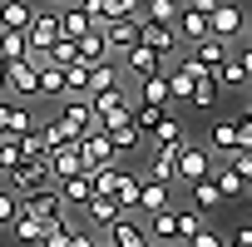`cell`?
I'll use <instances>...</instances> for the list:
<instances>
[{
	"label": "cell",
	"mask_w": 252,
	"mask_h": 247,
	"mask_svg": "<svg viewBox=\"0 0 252 247\" xmlns=\"http://www.w3.org/2000/svg\"><path fill=\"white\" fill-rule=\"evenodd\" d=\"M183 139H188V134H183V119L168 109V114L158 119V129H154V144H183Z\"/></svg>",
	"instance_id": "cell-37"
},
{
	"label": "cell",
	"mask_w": 252,
	"mask_h": 247,
	"mask_svg": "<svg viewBox=\"0 0 252 247\" xmlns=\"http://www.w3.org/2000/svg\"><path fill=\"white\" fill-rule=\"evenodd\" d=\"M237 149H252V109L237 119Z\"/></svg>",
	"instance_id": "cell-47"
},
{
	"label": "cell",
	"mask_w": 252,
	"mask_h": 247,
	"mask_svg": "<svg viewBox=\"0 0 252 247\" xmlns=\"http://www.w3.org/2000/svg\"><path fill=\"white\" fill-rule=\"evenodd\" d=\"M208 173H213V149H203V144H193V139H188V144L178 149L173 183H183V188H188V183H198V178H208Z\"/></svg>",
	"instance_id": "cell-4"
},
{
	"label": "cell",
	"mask_w": 252,
	"mask_h": 247,
	"mask_svg": "<svg viewBox=\"0 0 252 247\" xmlns=\"http://www.w3.org/2000/svg\"><path fill=\"white\" fill-rule=\"evenodd\" d=\"M198 222H203V213H193V208H173V242H188V237L198 232Z\"/></svg>",
	"instance_id": "cell-39"
},
{
	"label": "cell",
	"mask_w": 252,
	"mask_h": 247,
	"mask_svg": "<svg viewBox=\"0 0 252 247\" xmlns=\"http://www.w3.org/2000/svg\"><path fill=\"white\" fill-rule=\"evenodd\" d=\"M74 50H79V64H99V60H109V45H104V30H84L79 40H74Z\"/></svg>",
	"instance_id": "cell-24"
},
{
	"label": "cell",
	"mask_w": 252,
	"mask_h": 247,
	"mask_svg": "<svg viewBox=\"0 0 252 247\" xmlns=\"http://www.w3.org/2000/svg\"><path fill=\"white\" fill-rule=\"evenodd\" d=\"M173 35H178V45H198V40H208V10L183 5L178 20H173Z\"/></svg>",
	"instance_id": "cell-11"
},
{
	"label": "cell",
	"mask_w": 252,
	"mask_h": 247,
	"mask_svg": "<svg viewBox=\"0 0 252 247\" xmlns=\"http://www.w3.org/2000/svg\"><path fill=\"white\" fill-rule=\"evenodd\" d=\"M55 188H60L64 208H84V203L94 198V178H89V168H79V173H69V178H55Z\"/></svg>",
	"instance_id": "cell-14"
},
{
	"label": "cell",
	"mask_w": 252,
	"mask_h": 247,
	"mask_svg": "<svg viewBox=\"0 0 252 247\" xmlns=\"http://www.w3.org/2000/svg\"><path fill=\"white\" fill-rule=\"evenodd\" d=\"M79 158H84V168H104V163H114V144H109V134H104V129L79 134Z\"/></svg>",
	"instance_id": "cell-12"
},
{
	"label": "cell",
	"mask_w": 252,
	"mask_h": 247,
	"mask_svg": "<svg viewBox=\"0 0 252 247\" xmlns=\"http://www.w3.org/2000/svg\"><path fill=\"white\" fill-rule=\"evenodd\" d=\"M213 74H218V84H222V89H242V84H252V74H247L242 55H227V60H222Z\"/></svg>",
	"instance_id": "cell-25"
},
{
	"label": "cell",
	"mask_w": 252,
	"mask_h": 247,
	"mask_svg": "<svg viewBox=\"0 0 252 247\" xmlns=\"http://www.w3.org/2000/svg\"><path fill=\"white\" fill-rule=\"evenodd\" d=\"M208 149L222 154V158L237 154V119H218V124H213V129H208Z\"/></svg>",
	"instance_id": "cell-22"
},
{
	"label": "cell",
	"mask_w": 252,
	"mask_h": 247,
	"mask_svg": "<svg viewBox=\"0 0 252 247\" xmlns=\"http://www.w3.org/2000/svg\"><path fill=\"white\" fill-rule=\"evenodd\" d=\"M114 84H124V69H119V60H99V64H89L84 94H104V89H114Z\"/></svg>",
	"instance_id": "cell-18"
},
{
	"label": "cell",
	"mask_w": 252,
	"mask_h": 247,
	"mask_svg": "<svg viewBox=\"0 0 252 247\" xmlns=\"http://www.w3.org/2000/svg\"><path fill=\"white\" fill-rule=\"evenodd\" d=\"M30 15H35L30 0H0V25H5V30H25Z\"/></svg>",
	"instance_id": "cell-27"
},
{
	"label": "cell",
	"mask_w": 252,
	"mask_h": 247,
	"mask_svg": "<svg viewBox=\"0 0 252 247\" xmlns=\"http://www.w3.org/2000/svg\"><path fill=\"white\" fill-rule=\"evenodd\" d=\"M84 213H89V222H94V227H99V232H104V227H109V222H114V217H119V213H124V208H119V203H114V198H109V193H94V198H89V203H84Z\"/></svg>",
	"instance_id": "cell-26"
},
{
	"label": "cell",
	"mask_w": 252,
	"mask_h": 247,
	"mask_svg": "<svg viewBox=\"0 0 252 247\" xmlns=\"http://www.w3.org/2000/svg\"><path fill=\"white\" fill-rule=\"evenodd\" d=\"M237 55H242V64H247V74H252V40H247V45H242Z\"/></svg>",
	"instance_id": "cell-49"
},
{
	"label": "cell",
	"mask_w": 252,
	"mask_h": 247,
	"mask_svg": "<svg viewBox=\"0 0 252 247\" xmlns=\"http://www.w3.org/2000/svg\"><path fill=\"white\" fill-rule=\"evenodd\" d=\"M227 163H232L242 178H252V149H237V154H227Z\"/></svg>",
	"instance_id": "cell-46"
},
{
	"label": "cell",
	"mask_w": 252,
	"mask_h": 247,
	"mask_svg": "<svg viewBox=\"0 0 252 247\" xmlns=\"http://www.w3.org/2000/svg\"><path fill=\"white\" fill-rule=\"evenodd\" d=\"M144 247H163V242H144Z\"/></svg>",
	"instance_id": "cell-52"
},
{
	"label": "cell",
	"mask_w": 252,
	"mask_h": 247,
	"mask_svg": "<svg viewBox=\"0 0 252 247\" xmlns=\"http://www.w3.org/2000/svg\"><path fill=\"white\" fill-rule=\"evenodd\" d=\"M10 237H15L20 247H40V242H45V222H35V217L20 213V217L10 222Z\"/></svg>",
	"instance_id": "cell-33"
},
{
	"label": "cell",
	"mask_w": 252,
	"mask_h": 247,
	"mask_svg": "<svg viewBox=\"0 0 252 247\" xmlns=\"http://www.w3.org/2000/svg\"><path fill=\"white\" fill-rule=\"evenodd\" d=\"M213 183H218V193H222V198H227V203H237V198H242V193H247V178H242V173H237V168H232V163H222V168H218V173H213Z\"/></svg>",
	"instance_id": "cell-29"
},
{
	"label": "cell",
	"mask_w": 252,
	"mask_h": 247,
	"mask_svg": "<svg viewBox=\"0 0 252 247\" xmlns=\"http://www.w3.org/2000/svg\"><path fill=\"white\" fill-rule=\"evenodd\" d=\"M247 10L242 5H232V0H218V5L208 10V35H218V40H227V45H237L242 35H247Z\"/></svg>",
	"instance_id": "cell-1"
},
{
	"label": "cell",
	"mask_w": 252,
	"mask_h": 247,
	"mask_svg": "<svg viewBox=\"0 0 252 247\" xmlns=\"http://www.w3.org/2000/svg\"><path fill=\"white\" fill-rule=\"evenodd\" d=\"M163 114H168L163 104H144V99H134V129H139L144 139H154V129H158Z\"/></svg>",
	"instance_id": "cell-32"
},
{
	"label": "cell",
	"mask_w": 252,
	"mask_h": 247,
	"mask_svg": "<svg viewBox=\"0 0 252 247\" xmlns=\"http://www.w3.org/2000/svg\"><path fill=\"white\" fill-rule=\"evenodd\" d=\"M5 94L10 99H40V64L30 55L5 64Z\"/></svg>",
	"instance_id": "cell-3"
},
{
	"label": "cell",
	"mask_w": 252,
	"mask_h": 247,
	"mask_svg": "<svg viewBox=\"0 0 252 247\" xmlns=\"http://www.w3.org/2000/svg\"><path fill=\"white\" fill-rule=\"evenodd\" d=\"M218 94H222V84H218V74L213 69H198V79H193V94H188V109H213L218 104Z\"/></svg>",
	"instance_id": "cell-19"
},
{
	"label": "cell",
	"mask_w": 252,
	"mask_h": 247,
	"mask_svg": "<svg viewBox=\"0 0 252 247\" xmlns=\"http://www.w3.org/2000/svg\"><path fill=\"white\" fill-rule=\"evenodd\" d=\"M119 60H124V74H129V79H149V74L163 64V55H158V50H149L144 40H139V45H129Z\"/></svg>",
	"instance_id": "cell-10"
},
{
	"label": "cell",
	"mask_w": 252,
	"mask_h": 247,
	"mask_svg": "<svg viewBox=\"0 0 252 247\" xmlns=\"http://www.w3.org/2000/svg\"><path fill=\"white\" fill-rule=\"evenodd\" d=\"M188 247H227V237H222L218 227H208V222H198V232L188 237Z\"/></svg>",
	"instance_id": "cell-43"
},
{
	"label": "cell",
	"mask_w": 252,
	"mask_h": 247,
	"mask_svg": "<svg viewBox=\"0 0 252 247\" xmlns=\"http://www.w3.org/2000/svg\"><path fill=\"white\" fill-rule=\"evenodd\" d=\"M139 40H144L149 50H158L163 60H173V50H178V35H173V25H158V20H144V15H139Z\"/></svg>",
	"instance_id": "cell-13"
},
{
	"label": "cell",
	"mask_w": 252,
	"mask_h": 247,
	"mask_svg": "<svg viewBox=\"0 0 252 247\" xmlns=\"http://www.w3.org/2000/svg\"><path fill=\"white\" fill-rule=\"evenodd\" d=\"M55 114L69 124L74 134H89V129H99V119H94V104H89V94H60V99H55Z\"/></svg>",
	"instance_id": "cell-5"
},
{
	"label": "cell",
	"mask_w": 252,
	"mask_h": 247,
	"mask_svg": "<svg viewBox=\"0 0 252 247\" xmlns=\"http://www.w3.org/2000/svg\"><path fill=\"white\" fill-rule=\"evenodd\" d=\"M50 178H69V173H79L84 168V158H79V144H60V149H50Z\"/></svg>",
	"instance_id": "cell-21"
},
{
	"label": "cell",
	"mask_w": 252,
	"mask_h": 247,
	"mask_svg": "<svg viewBox=\"0 0 252 247\" xmlns=\"http://www.w3.org/2000/svg\"><path fill=\"white\" fill-rule=\"evenodd\" d=\"M173 183H158V178H149L144 173V183H139V217H149V213H158V208H168L173 203V193H168Z\"/></svg>",
	"instance_id": "cell-17"
},
{
	"label": "cell",
	"mask_w": 252,
	"mask_h": 247,
	"mask_svg": "<svg viewBox=\"0 0 252 247\" xmlns=\"http://www.w3.org/2000/svg\"><path fill=\"white\" fill-rule=\"evenodd\" d=\"M69 242H74V217L64 213L60 222H50V227H45V242H40V247H69Z\"/></svg>",
	"instance_id": "cell-40"
},
{
	"label": "cell",
	"mask_w": 252,
	"mask_h": 247,
	"mask_svg": "<svg viewBox=\"0 0 252 247\" xmlns=\"http://www.w3.org/2000/svg\"><path fill=\"white\" fill-rule=\"evenodd\" d=\"M84 30H89L84 10H79V5H64V10H60V35H64V40H79Z\"/></svg>",
	"instance_id": "cell-38"
},
{
	"label": "cell",
	"mask_w": 252,
	"mask_h": 247,
	"mask_svg": "<svg viewBox=\"0 0 252 247\" xmlns=\"http://www.w3.org/2000/svg\"><path fill=\"white\" fill-rule=\"evenodd\" d=\"M149 242H163V247H173V203L168 208H158V213H149Z\"/></svg>",
	"instance_id": "cell-30"
},
{
	"label": "cell",
	"mask_w": 252,
	"mask_h": 247,
	"mask_svg": "<svg viewBox=\"0 0 252 247\" xmlns=\"http://www.w3.org/2000/svg\"><path fill=\"white\" fill-rule=\"evenodd\" d=\"M114 15H144V0H109V20Z\"/></svg>",
	"instance_id": "cell-45"
},
{
	"label": "cell",
	"mask_w": 252,
	"mask_h": 247,
	"mask_svg": "<svg viewBox=\"0 0 252 247\" xmlns=\"http://www.w3.org/2000/svg\"><path fill=\"white\" fill-rule=\"evenodd\" d=\"M0 94H5V60H0Z\"/></svg>",
	"instance_id": "cell-50"
},
{
	"label": "cell",
	"mask_w": 252,
	"mask_h": 247,
	"mask_svg": "<svg viewBox=\"0 0 252 247\" xmlns=\"http://www.w3.org/2000/svg\"><path fill=\"white\" fill-rule=\"evenodd\" d=\"M25 40H30V50H50V45L60 40V10L40 5V10L30 15V25H25Z\"/></svg>",
	"instance_id": "cell-8"
},
{
	"label": "cell",
	"mask_w": 252,
	"mask_h": 247,
	"mask_svg": "<svg viewBox=\"0 0 252 247\" xmlns=\"http://www.w3.org/2000/svg\"><path fill=\"white\" fill-rule=\"evenodd\" d=\"M188 144V139H183ZM183 144H154V158H149V178L158 183H173V168H178V149Z\"/></svg>",
	"instance_id": "cell-20"
},
{
	"label": "cell",
	"mask_w": 252,
	"mask_h": 247,
	"mask_svg": "<svg viewBox=\"0 0 252 247\" xmlns=\"http://www.w3.org/2000/svg\"><path fill=\"white\" fill-rule=\"evenodd\" d=\"M104 30V45H109V60H119L129 45H139V15H114L99 25Z\"/></svg>",
	"instance_id": "cell-7"
},
{
	"label": "cell",
	"mask_w": 252,
	"mask_h": 247,
	"mask_svg": "<svg viewBox=\"0 0 252 247\" xmlns=\"http://www.w3.org/2000/svg\"><path fill=\"white\" fill-rule=\"evenodd\" d=\"M227 247H252V217H247V222H242V227L227 237Z\"/></svg>",
	"instance_id": "cell-48"
},
{
	"label": "cell",
	"mask_w": 252,
	"mask_h": 247,
	"mask_svg": "<svg viewBox=\"0 0 252 247\" xmlns=\"http://www.w3.org/2000/svg\"><path fill=\"white\" fill-rule=\"evenodd\" d=\"M45 60H50V64H74V60H79V50H74V40H64V35H60V40L45 50Z\"/></svg>",
	"instance_id": "cell-41"
},
{
	"label": "cell",
	"mask_w": 252,
	"mask_h": 247,
	"mask_svg": "<svg viewBox=\"0 0 252 247\" xmlns=\"http://www.w3.org/2000/svg\"><path fill=\"white\" fill-rule=\"evenodd\" d=\"M30 55V40H25V30H5V25H0V60H25Z\"/></svg>",
	"instance_id": "cell-34"
},
{
	"label": "cell",
	"mask_w": 252,
	"mask_h": 247,
	"mask_svg": "<svg viewBox=\"0 0 252 247\" xmlns=\"http://www.w3.org/2000/svg\"><path fill=\"white\" fill-rule=\"evenodd\" d=\"M247 109H252V99H247Z\"/></svg>",
	"instance_id": "cell-55"
},
{
	"label": "cell",
	"mask_w": 252,
	"mask_h": 247,
	"mask_svg": "<svg viewBox=\"0 0 252 247\" xmlns=\"http://www.w3.org/2000/svg\"><path fill=\"white\" fill-rule=\"evenodd\" d=\"M64 94V64H40V99H60Z\"/></svg>",
	"instance_id": "cell-35"
},
{
	"label": "cell",
	"mask_w": 252,
	"mask_h": 247,
	"mask_svg": "<svg viewBox=\"0 0 252 247\" xmlns=\"http://www.w3.org/2000/svg\"><path fill=\"white\" fill-rule=\"evenodd\" d=\"M232 55V45L227 40H218V35H208V40H198V45H188V60L198 64V69H218L222 60Z\"/></svg>",
	"instance_id": "cell-16"
},
{
	"label": "cell",
	"mask_w": 252,
	"mask_h": 247,
	"mask_svg": "<svg viewBox=\"0 0 252 247\" xmlns=\"http://www.w3.org/2000/svg\"><path fill=\"white\" fill-rule=\"evenodd\" d=\"M139 99H144V104H163V109H173V104H168V79H163V64H158L149 79H139Z\"/></svg>",
	"instance_id": "cell-28"
},
{
	"label": "cell",
	"mask_w": 252,
	"mask_h": 247,
	"mask_svg": "<svg viewBox=\"0 0 252 247\" xmlns=\"http://www.w3.org/2000/svg\"><path fill=\"white\" fill-rule=\"evenodd\" d=\"M173 247H188V242H173Z\"/></svg>",
	"instance_id": "cell-54"
},
{
	"label": "cell",
	"mask_w": 252,
	"mask_h": 247,
	"mask_svg": "<svg viewBox=\"0 0 252 247\" xmlns=\"http://www.w3.org/2000/svg\"><path fill=\"white\" fill-rule=\"evenodd\" d=\"M94 247H114V242H109V237H104V232H99V242H94Z\"/></svg>",
	"instance_id": "cell-51"
},
{
	"label": "cell",
	"mask_w": 252,
	"mask_h": 247,
	"mask_svg": "<svg viewBox=\"0 0 252 247\" xmlns=\"http://www.w3.org/2000/svg\"><path fill=\"white\" fill-rule=\"evenodd\" d=\"M45 183H55L45 158H20V163L5 173V188H10V193H35V188H45Z\"/></svg>",
	"instance_id": "cell-6"
},
{
	"label": "cell",
	"mask_w": 252,
	"mask_h": 247,
	"mask_svg": "<svg viewBox=\"0 0 252 247\" xmlns=\"http://www.w3.org/2000/svg\"><path fill=\"white\" fill-rule=\"evenodd\" d=\"M20 217V193H10L5 183H0V227H10Z\"/></svg>",
	"instance_id": "cell-42"
},
{
	"label": "cell",
	"mask_w": 252,
	"mask_h": 247,
	"mask_svg": "<svg viewBox=\"0 0 252 247\" xmlns=\"http://www.w3.org/2000/svg\"><path fill=\"white\" fill-rule=\"evenodd\" d=\"M139 183H144V173H129V168H124V178H119V188H114V203H119L124 213H139Z\"/></svg>",
	"instance_id": "cell-31"
},
{
	"label": "cell",
	"mask_w": 252,
	"mask_h": 247,
	"mask_svg": "<svg viewBox=\"0 0 252 247\" xmlns=\"http://www.w3.org/2000/svg\"><path fill=\"white\" fill-rule=\"evenodd\" d=\"M104 237H109L114 247H144V242H149V232H144L139 213H119V217L104 227Z\"/></svg>",
	"instance_id": "cell-9"
},
{
	"label": "cell",
	"mask_w": 252,
	"mask_h": 247,
	"mask_svg": "<svg viewBox=\"0 0 252 247\" xmlns=\"http://www.w3.org/2000/svg\"><path fill=\"white\" fill-rule=\"evenodd\" d=\"M20 213L25 217H35V222H60L69 208H64V198H60V188L55 183H45V188H35V193H20Z\"/></svg>",
	"instance_id": "cell-2"
},
{
	"label": "cell",
	"mask_w": 252,
	"mask_h": 247,
	"mask_svg": "<svg viewBox=\"0 0 252 247\" xmlns=\"http://www.w3.org/2000/svg\"><path fill=\"white\" fill-rule=\"evenodd\" d=\"M74 5H79V10H84V20H89V25H94V30H99V25H104V20H109V0H74Z\"/></svg>",
	"instance_id": "cell-44"
},
{
	"label": "cell",
	"mask_w": 252,
	"mask_h": 247,
	"mask_svg": "<svg viewBox=\"0 0 252 247\" xmlns=\"http://www.w3.org/2000/svg\"><path fill=\"white\" fill-rule=\"evenodd\" d=\"M247 198H252V178H247Z\"/></svg>",
	"instance_id": "cell-53"
},
{
	"label": "cell",
	"mask_w": 252,
	"mask_h": 247,
	"mask_svg": "<svg viewBox=\"0 0 252 247\" xmlns=\"http://www.w3.org/2000/svg\"><path fill=\"white\" fill-rule=\"evenodd\" d=\"M104 134H109V144H114V158H119V154H134V149L144 144V134L134 129V114L124 119V124H114V129H104Z\"/></svg>",
	"instance_id": "cell-23"
},
{
	"label": "cell",
	"mask_w": 252,
	"mask_h": 247,
	"mask_svg": "<svg viewBox=\"0 0 252 247\" xmlns=\"http://www.w3.org/2000/svg\"><path fill=\"white\" fill-rule=\"evenodd\" d=\"M188 208H193V213H203V217H208V213H218V208H227V198L218 193L213 173H208V178H198V183H188Z\"/></svg>",
	"instance_id": "cell-15"
},
{
	"label": "cell",
	"mask_w": 252,
	"mask_h": 247,
	"mask_svg": "<svg viewBox=\"0 0 252 247\" xmlns=\"http://www.w3.org/2000/svg\"><path fill=\"white\" fill-rule=\"evenodd\" d=\"M183 10V0H144V20H158V25H173Z\"/></svg>",
	"instance_id": "cell-36"
}]
</instances>
